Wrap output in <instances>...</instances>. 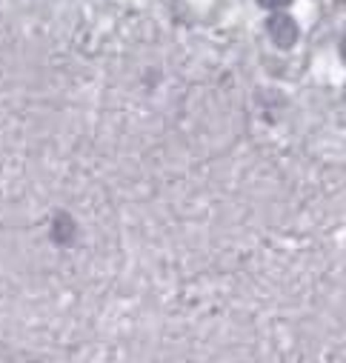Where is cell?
<instances>
[{
	"label": "cell",
	"instance_id": "1",
	"mask_svg": "<svg viewBox=\"0 0 346 363\" xmlns=\"http://www.w3.org/2000/svg\"><path fill=\"white\" fill-rule=\"evenodd\" d=\"M269 35H272L281 46H289V43L295 40V23H292L286 15H278V18H272V23H269Z\"/></svg>",
	"mask_w": 346,
	"mask_h": 363
},
{
	"label": "cell",
	"instance_id": "2",
	"mask_svg": "<svg viewBox=\"0 0 346 363\" xmlns=\"http://www.w3.org/2000/svg\"><path fill=\"white\" fill-rule=\"evenodd\" d=\"M261 4H264V6H269V9H284V6L289 4V0H261Z\"/></svg>",
	"mask_w": 346,
	"mask_h": 363
}]
</instances>
